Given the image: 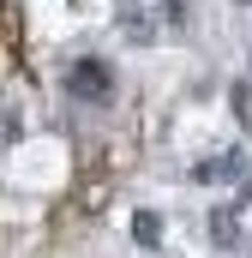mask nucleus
<instances>
[{"mask_svg":"<svg viewBox=\"0 0 252 258\" xmlns=\"http://www.w3.org/2000/svg\"><path fill=\"white\" fill-rule=\"evenodd\" d=\"M66 96H78V102H90V108H102L108 96H114V66L108 60H72L66 66Z\"/></svg>","mask_w":252,"mask_h":258,"instance_id":"f257e3e1","label":"nucleus"},{"mask_svg":"<svg viewBox=\"0 0 252 258\" xmlns=\"http://www.w3.org/2000/svg\"><path fill=\"white\" fill-rule=\"evenodd\" d=\"M240 168H246V156H240V150H216V156H210V162H198L192 174H198V180H234Z\"/></svg>","mask_w":252,"mask_h":258,"instance_id":"f03ea898","label":"nucleus"},{"mask_svg":"<svg viewBox=\"0 0 252 258\" xmlns=\"http://www.w3.org/2000/svg\"><path fill=\"white\" fill-rule=\"evenodd\" d=\"M234 114H240V126H252V84L246 78L234 84Z\"/></svg>","mask_w":252,"mask_h":258,"instance_id":"7ed1b4c3","label":"nucleus"},{"mask_svg":"<svg viewBox=\"0 0 252 258\" xmlns=\"http://www.w3.org/2000/svg\"><path fill=\"white\" fill-rule=\"evenodd\" d=\"M132 228H138V240H156V234H162V222H156V216H138Z\"/></svg>","mask_w":252,"mask_h":258,"instance_id":"20e7f679","label":"nucleus"}]
</instances>
